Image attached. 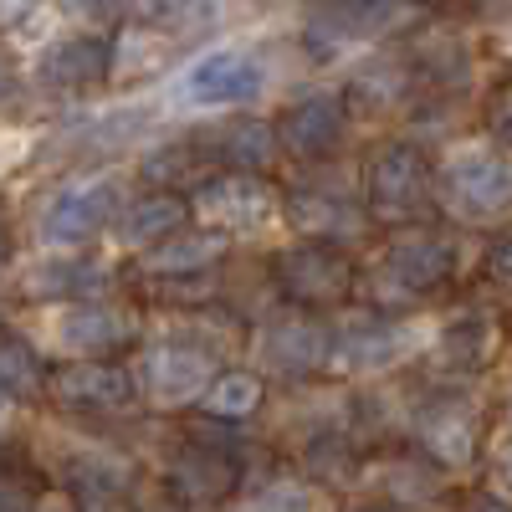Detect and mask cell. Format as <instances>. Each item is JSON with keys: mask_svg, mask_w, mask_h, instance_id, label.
Returning a JSON list of instances; mask_svg holds the SVG:
<instances>
[{"mask_svg": "<svg viewBox=\"0 0 512 512\" xmlns=\"http://www.w3.org/2000/svg\"><path fill=\"white\" fill-rule=\"evenodd\" d=\"M477 134H487L497 149H512V77L492 82L477 103Z\"/></svg>", "mask_w": 512, "mask_h": 512, "instance_id": "32", "label": "cell"}, {"mask_svg": "<svg viewBox=\"0 0 512 512\" xmlns=\"http://www.w3.org/2000/svg\"><path fill=\"white\" fill-rule=\"evenodd\" d=\"M338 88H344V103H349L354 123H364V128L405 123L415 113V103L425 98L420 77H415V67L405 62L400 47H379V52L359 57L344 77H338Z\"/></svg>", "mask_w": 512, "mask_h": 512, "instance_id": "21", "label": "cell"}, {"mask_svg": "<svg viewBox=\"0 0 512 512\" xmlns=\"http://www.w3.org/2000/svg\"><path fill=\"white\" fill-rule=\"evenodd\" d=\"M195 226L221 231L236 246H277L272 236L287 231V210H282V180L272 175H210L195 195Z\"/></svg>", "mask_w": 512, "mask_h": 512, "instance_id": "14", "label": "cell"}, {"mask_svg": "<svg viewBox=\"0 0 512 512\" xmlns=\"http://www.w3.org/2000/svg\"><path fill=\"white\" fill-rule=\"evenodd\" d=\"M502 52H507V62H512V36H507V41H502Z\"/></svg>", "mask_w": 512, "mask_h": 512, "instance_id": "39", "label": "cell"}, {"mask_svg": "<svg viewBox=\"0 0 512 512\" xmlns=\"http://www.w3.org/2000/svg\"><path fill=\"white\" fill-rule=\"evenodd\" d=\"M507 344H512V313H507Z\"/></svg>", "mask_w": 512, "mask_h": 512, "instance_id": "40", "label": "cell"}, {"mask_svg": "<svg viewBox=\"0 0 512 512\" xmlns=\"http://www.w3.org/2000/svg\"><path fill=\"white\" fill-rule=\"evenodd\" d=\"M267 277L277 303L303 308L318 318H338L359 303V282H364V256L344 246H323V241H277L262 251Z\"/></svg>", "mask_w": 512, "mask_h": 512, "instance_id": "12", "label": "cell"}, {"mask_svg": "<svg viewBox=\"0 0 512 512\" xmlns=\"http://www.w3.org/2000/svg\"><path fill=\"white\" fill-rule=\"evenodd\" d=\"M52 374L57 364L36 349V338L11 323L6 328V344H0V400H6V415H21V410H47L52 400Z\"/></svg>", "mask_w": 512, "mask_h": 512, "instance_id": "25", "label": "cell"}, {"mask_svg": "<svg viewBox=\"0 0 512 512\" xmlns=\"http://www.w3.org/2000/svg\"><path fill=\"white\" fill-rule=\"evenodd\" d=\"M456 512H512V502H502V497H492V492H482V487H466V492L456 497Z\"/></svg>", "mask_w": 512, "mask_h": 512, "instance_id": "34", "label": "cell"}, {"mask_svg": "<svg viewBox=\"0 0 512 512\" xmlns=\"http://www.w3.org/2000/svg\"><path fill=\"white\" fill-rule=\"evenodd\" d=\"M0 21H6V52L11 57H21V52L36 57L47 41L62 36L57 21H67V16H62V6H6Z\"/></svg>", "mask_w": 512, "mask_h": 512, "instance_id": "30", "label": "cell"}, {"mask_svg": "<svg viewBox=\"0 0 512 512\" xmlns=\"http://www.w3.org/2000/svg\"><path fill=\"white\" fill-rule=\"evenodd\" d=\"M128 175L118 169H72L31 200L26 246L31 251H103L118 210L128 205Z\"/></svg>", "mask_w": 512, "mask_h": 512, "instance_id": "5", "label": "cell"}, {"mask_svg": "<svg viewBox=\"0 0 512 512\" xmlns=\"http://www.w3.org/2000/svg\"><path fill=\"white\" fill-rule=\"evenodd\" d=\"M134 180L139 190H164V195H195L205 180H210V169L190 139V128H180V134H164L154 139L139 159H134Z\"/></svg>", "mask_w": 512, "mask_h": 512, "instance_id": "28", "label": "cell"}, {"mask_svg": "<svg viewBox=\"0 0 512 512\" xmlns=\"http://www.w3.org/2000/svg\"><path fill=\"white\" fill-rule=\"evenodd\" d=\"M400 52L415 67L425 98H461L466 103L472 93H487V47H482V36L456 26V16H446V11H431V21L415 26L400 41Z\"/></svg>", "mask_w": 512, "mask_h": 512, "instance_id": "15", "label": "cell"}, {"mask_svg": "<svg viewBox=\"0 0 512 512\" xmlns=\"http://www.w3.org/2000/svg\"><path fill=\"white\" fill-rule=\"evenodd\" d=\"M328 359H333V318L287 303H277L262 323H251L241 354V364H251L267 384H282V390H308V384L328 379Z\"/></svg>", "mask_w": 512, "mask_h": 512, "instance_id": "13", "label": "cell"}, {"mask_svg": "<svg viewBox=\"0 0 512 512\" xmlns=\"http://www.w3.org/2000/svg\"><path fill=\"white\" fill-rule=\"evenodd\" d=\"M431 21L425 6H384V0H354V6H308L297 16L292 41L303 47L308 67H354L359 57L400 41Z\"/></svg>", "mask_w": 512, "mask_h": 512, "instance_id": "9", "label": "cell"}, {"mask_svg": "<svg viewBox=\"0 0 512 512\" xmlns=\"http://www.w3.org/2000/svg\"><path fill=\"white\" fill-rule=\"evenodd\" d=\"M282 210H287L292 241H323L344 251H364L369 241L379 246L359 159H333L318 169H282Z\"/></svg>", "mask_w": 512, "mask_h": 512, "instance_id": "3", "label": "cell"}, {"mask_svg": "<svg viewBox=\"0 0 512 512\" xmlns=\"http://www.w3.org/2000/svg\"><path fill=\"white\" fill-rule=\"evenodd\" d=\"M47 410L57 420H123L144 410L139 400V379L128 359H93V364H57L52 374V400Z\"/></svg>", "mask_w": 512, "mask_h": 512, "instance_id": "19", "label": "cell"}, {"mask_svg": "<svg viewBox=\"0 0 512 512\" xmlns=\"http://www.w3.org/2000/svg\"><path fill=\"white\" fill-rule=\"evenodd\" d=\"M231 262H236V241L231 236L190 226L185 236L164 241L159 251L144 256V262H134L128 277H210V272H226Z\"/></svg>", "mask_w": 512, "mask_h": 512, "instance_id": "26", "label": "cell"}, {"mask_svg": "<svg viewBox=\"0 0 512 512\" xmlns=\"http://www.w3.org/2000/svg\"><path fill=\"white\" fill-rule=\"evenodd\" d=\"M466 267H477V251L466 241V231L436 221L415 231H390L379 236L374 256L364 262L359 282V308L374 313H420L431 297L451 292Z\"/></svg>", "mask_w": 512, "mask_h": 512, "instance_id": "1", "label": "cell"}, {"mask_svg": "<svg viewBox=\"0 0 512 512\" xmlns=\"http://www.w3.org/2000/svg\"><path fill=\"white\" fill-rule=\"evenodd\" d=\"M338 507H344V497H333L328 487L308 482L297 466L277 461L262 477H251L246 492L221 512H338Z\"/></svg>", "mask_w": 512, "mask_h": 512, "instance_id": "27", "label": "cell"}, {"mask_svg": "<svg viewBox=\"0 0 512 512\" xmlns=\"http://www.w3.org/2000/svg\"><path fill=\"white\" fill-rule=\"evenodd\" d=\"M36 512H77V502H72L62 487H52L47 497H41V507H36Z\"/></svg>", "mask_w": 512, "mask_h": 512, "instance_id": "36", "label": "cell"}, {"mask_svg": "<svg viewBox=\"0 0 512 512\" xmlns=\"http://www.w3.org/2000/svg\"><path fill=\"white\" fill-rule=\"evenodd\" d=\"M195 226V205L190 195H164V190H134L128 205L118 210V221L108 231V246L118 262H144L149 251H159L164 241H175Z\"/></svg>", "mask_w": 512, "mask_h": 512, "instance_id": "23", "label": "cell"}, {"mask_svg": "<svg viewBox=\"0 0 512 512\" xmlns=\"http://www.w3.org/2000/svg\"><path fill=\"white\" fill-rule=\"evenodd\" d=\"M441 221L456 231H507L512 226V149L487 134H466L436 154Z\"/></svg>", "mask_w": 512, "mask_h": 512, "instance_id": "7", "label": "cell"}, {"mask_svg": "<svg viewBox=\"0 0 512 512\" xmlns=\"http://www.w3.org/2000/svg\"><path fill=\"white\" fill-rule=\"evenodd\" d=\"M21 82L36 98H57V103H82L98 88H113V36L103 31H62L47 41L36 57H26Z\"/></svg>", "mask_w": 512, "mask_h": 512, "instance_id": "18", "label": "cell"}, {"mask_svg": "<svg viewBox=\"0 0 512 512\" xmlns=\"http://www.w3.org/2000/svg\"><path fill=\"white\" fill-rule=\"evenodd\" d=\"M267 395H272V384L256 374L251 364H231L216 384H210V395L200 400V420H210V425H226V431H241V425H251L256 415L267 410Z\"/></svg>", "mask_w": 512, "mask_h": 512, "instance_id": "29", "label": "cell"}, {"mask_svg": "<svg viewBox=\"0 0 512 512\" xmlns=\"http://www.w3.org/2000/svg\"><path fill=\"white\" fill-rule=\"evenodd\" d=\"M507 313L492 303H461L441 313V338L431 359L415 369L425 384H487V374L507 354Z\"/></svg>", "mask_w": 512, "mask_h": 512, "instance_id": "17", "label": "cell"}, {"mask_svg": "<svg viewBox=\"0 0 512 512\" xmlns=\"http://www.w3.org/2000/svg\"><path fill=\"white\" fill-rule=\"evenodd\" d=\"M441 338V313H374L349 308L333 318V384H390L400 374H415L431 359Z\"/></svg>", "mask_w": 512, "mask_h": 512, "instance_id": "2", "label": "cell"}, {"mask_svg": "<svg viewBox=\"0 0 512 512\" xmlns=\"http://www.w3.org/2000/svg\"><path fill=\"white\" fill-rule=\"evenodd\" d=\"M497 425V410H487L482 384H425L415 379L405 446H415L425 461H436L446 477L482 472V451Z\"/></svg>", "mask_w": 512, "mask_h": 512, "instance_id": "4", "label": "cell"}, {"mask_svg": "<svg viewBox=\"0 0 512 512\" xmlns=\"http://www.w3.org/2000/svg\"><path fill=\"white\" fill-rule=\"evenodd\" d=\"M185 62H190V52L175 36H169L164 26H154V21H144L134 6H128V21L113 36V88L118 93L134 98V88H149V82L164 88Z\"/></svg>", "mask_w": 512, "mask_h": 512, "instance_id": "24", "label": "cell"}, {"mask_svg": "<svg viewBox=\"0 0 512 512\" xmlns=\"http://www.w3.org/2000/svg\"><path fill=\"white\" fill-rule=\"evenodd\" d=\"M149 318L128 297H103V303H72L31 313L26 333L52 364H93V359H134L149 338Z\"/></svg>", "mask_w": 512, "mask_h": 512, "instance_id": "10", "label": "cell"}, {"mask_svg": "<svg viewBox=\"0 0 512 512\" xmlns=\"http://www.w3.org/2000/svg\"><path fill=\"white\" fill-rule=\"evenodd\" d=\"M185 128L210 175H272L277 180L282 144H277L272 113H231V118H205Z\"/></svg>", "mask_w": 512, "mask_h": 512, "instance_id": "20", "label": "cell"}, {"mask_svg": "<svg viewBox=\"0 0 512 512\" xmlns=\"http://www.w3.org/2000/svg\"><path fill=\"white\" fill-rule=\"evenodd\" d=\"M139 512H180V507H175V502H169V497H164V492L154 487V497H149V502H144Z\"/></svg>", "mask_w": 512, "mask_h": 512, "instance_id": "37", "label": "cell"}, {"mask_svg": "<svg viewBox=\"0 0 512 512\" xmlns=\"http://www.w3.org/2000/svg\"><path fill=\"white\" fill-rule=\"evenodd\" d=\"M272 88L277 67L256 47H205L159 88V103L169 108V118L205 123V118L256 113Z\"/></svg>", "mask_w": 512, "mask_h": 512, "instance_id": "6", "label": "cell"}, {"mask_svg": "<svg viewBox=\"0 0 512 512\" xmlns=\"http://www.w3.org/2000/svg\"><path fill=\"white\" fill-rule=\"evenodd\" d=\"M338 512H400V507L374 502V497H344V507H338Z\"/></svg>", "mask_w": 512, "mask_h": 512, "instance_id": "35", "label": "cell"}, {"mask_svg": "<svg viewBox=\"0 0 512 512\" xmlns=\"http://www.w3.org/2000/svg\"><path fill=\"white\" fill-rule=\"evenodd\" d=\"M456 477H446L436 461H425L415 446H384L364 461V477L354 497H374V502H390L400 512H441L451 507L461 492L451 487Z\"/></svg>", "mask_w": 512, "mask_h": 512, "instance_id": "22", "label": "cell"}, {"mask_svg": "<svg viewBox=\"0 0 512 512\" xmlns=\"http://www.w3.org/2000/svg\"><path fill=\"white\" fill-rule=\"evenodd\" d=\"M364 200L379 236L390 231H415V226H436L441 221V200H436V154L420 149L405 134H379L364 159Z\"/></svg>", "mask_w": 512, "mask_h": 512, "instance_id": "8", "label": "cell"}, {"mask_svg": "<svg viewBox=\"0 0 512 512\" xmlns=\"http://www.w3.org/2000/svg\"><path fill=\"white\" fill-rule=\"evenodd\" d=\"M482 492H492V497H502V502H512V420H502L497 415V425H492V436H487V451H482Z\"/></svg>", "mask_w": 512, "mask_h": 512, "instance_id": "31", "label": "cell"}, {"mask_svg": "<svg viewBox=\"0 0 512 512\" xmlns=\"http://www.w3.org/2000/svg\"><path fill=\"white\" fill-rule=\"evenodd\" d=\"M497 415H502V420H512V390L502 395V405H497Z\"/></svg>", "mask_w": 512, "mask_h": 512, "instance_id": "38", "label": "cell"}, {"mask_svg": "<svg viewBox=\"0 0 512 512\" xmlns=\"http://www.w3.org/2000/svg\"><path fill=\"white\" fill-rule=\"evenodd\" d=\"M128 282V267L113 251H16L6 262L11 308H72V303H103Z\"/></svg>", "mask_w": 512, "mask_h": 512, "instance_id": "11", "label": "cell"}, {"mask_svg": "<svg viewBox=\"0 0 512 512\" xmlns=\"http://www.w3.org/2000/svg\"><path fill=\"white\" fill-rule=\"evenodd\" d=\"M477 277L492 292H512V226L477 246Z\"/></svg>", "mask_w": 512, "mask_h": 512, "instance_id": "33", "label": "cell"}, {"mask_svg": "<svg viewBox=\"0 0 512 512\" xmlns=\"http://www.w3.org/2000/svg\"><path fill=\"white\" fill-rule=\"evenodd\" d=\"M272 123L282 144V169H318L333 159H349V134L359 128L338 82H313V88L282 98Z\"/></svg>", "mask_w": 512, "mask_h": 512, "instance_id": "16", "label": "cell"}]
</instances>
